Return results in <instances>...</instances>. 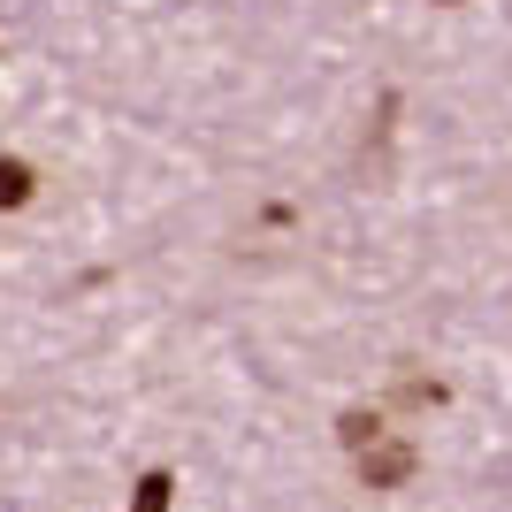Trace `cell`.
I'll use <instances>...</instances> for the list:
<instances>
[{"label":"cell","mask_w":512,"mask_h":512,"mask_svg":"<svg viewBox=\"0 0 512 512\" xmlns=\"http://www.w3.org/2000/svg\"><path fill=\"white\" fill-rule=\"evenodd\" d=\"M31 199V169L23 161H0V207H23Z\"/></svg>","instance_id":"obj_4"},{"label":"cell","mask_w":512,"mask_h":512,"mask_svg":"<svg viewBox=\"0 0 512 512\" xmlns=\"http://www.w3.org/2000/svg\"><path fill=\"white\" fill-rule=\"evenodd\" d=\"M352 459H360V482H367V490H406L413 467H421V451H413L406 436H375V444L352 451Z\"/></svg>","instance_id":"obj_1"},{"label":"cell","mask_w":512,"mask_h":512,"mask_svg":"<svg viewBox=\"0 0 512 512\" xmlns=\"http://www.w3.org/2000/svg\"><path fill=\"white\" fill-rule=\"evenodd\" d=\"M398 406H444V383H428V375H398Z\"/></svg>","instance_id":"obj_3"},{"label":"cell","mask_w":512,"mask_h":512,"mask_svg":"<svg viewBox=\"0 0 512 512\" xmlns=\"http://www.w3.org/2000/svg\"><path fill=\"white\" fill-rule=\"evenodd\" d=\"M337 436H344V444H352V451H367V444H375V436H383V413H360V406H352V413H344V421H337Z\"/></svg>","instance_id":"obj_2"},{"label":"cell","mask_w":512,"mask_h":512,"mask_svg":"<svg viewBox=\"0 0 512 512\" xmlns=\"http://www.w3.org/2000/svg\"><path fill=\"white\" fill-rule=\"evenodd\" d=\"M169 474H146V482H138V497H130V512H169Z\"/></svg>","instance_id":"obj_5"}]
</instances>
